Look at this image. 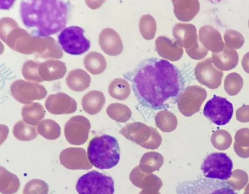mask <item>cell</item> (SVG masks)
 Returning <instances> with one entry per match:
<instances>
[{
  "mask_svg": "<svg viewBox=\"0 0 249 194\" xmlns=\"http://www.w3.org/2000/svg\"><path fill=\"white\" fill-rule=\"evenodd\" d=\"M70 3L67 0H21L20 14L22 21L31 35L49 37L61 31L67 25Z\"/></svg>",
  "mask_w": 249,
  "mask_h": 194,
  "instance_id": "7a4b0ae2",
  "label": "cell"
},
{
  "mask_svg": "<svg viewBox=\"0 0 249 194\" xmlns=\"http://www.w3.org/2000/svg\"><path fill=\"white\" fill-rule=\"evenodd\" d=\"M172 2L176 17L183 22L192 20L200 9L199 2L197 0H177Z\"/></svg>",
  "mask_w": 249,
  "mask_h": 194,
  "instance_id": "ffe728a7",
  "label": "cell"
},
{
  "mask_svg": "<svg viewBox=\"0 0 249 194\" xmlns=\"http://www.w3.org/2000/svg\"><path fill=\"white\" fill-rule=\"evenodd\" d=\"M83 64L85 68L93 75L103 72L107 67V61L104 56L96 51H91L84 57Z\"/></svg>",
  "mask_w": 249,
  "mask_h": 194,
  "instance_id": "cb8c5ba5",
  "label": "cell"
},
{
  "mask_svg": "<svg viewBox=\"0 0 249 194\" xmlns=\"http://www.w3.org/2000/svg\"><path fill=\"white\" fill-rule=\"evenodd\" d=\"M172 34L192 59L200 60L208 54V50L198 40L195 25L189 23H177L173 28Z\"/></svg>",
  "mask_w": 249,
  "mask_h": 194,
  "instance_id": "8992f818",
  "label": "cell"
},
{
  "mask_svg": "<svg viewBox=\"0 0 249 194\" xmlns=\"http://www.w3.org/2000/svg\"><path fill=\"white\" fill-rule=\"evenodd\" d=\"M90 81L89 75L80 68L72 70L66 78V82L68 87L76 92L85 90L89 86Z\"/></svg>",
  "mask_w": 249,
  "mask_h": 194,
  "instance_id": "7402d4cb",
  "label": "cell"
},
{
  "mask_svg": "<svg viewBox=\"0 0 249 194\" xmlns=\"http://www.w3.org/2000/svg\"><path fill=\"white\" fill-rule=\"evenodd\" d=\"M76 190L79 194H114V181L111 177L92 170L78 178Z\"/></svg>",
  "mask_w": 249,
  "mask_h": 194,
  "instance_id": "52a82bcc",
  "label": "cell"
},
{
  "mask_svg": "<svg viewBox=\"0 0 249 194\" xmlns=\"http://www.w3.org/2000/svg\"><path fill=\"white\" fill-rule=\"evenodd\" d=\"M198 40L213 53L222 51L225 46L219 32L210 25H204L199 29Z\"/></svg>",
  "mask_w": 249,
  "mask_h": 194,
  "instance_id": "ac0fdd59",
  "label": "cell"
},
{
  "mask_svg": "<svg viewBox=\"0 0 249 194\" xmlns=\"http://www.w3.org/2000/svg\"><path fill=\"white\" fill-rule=\"evenodd\" d=\"M43 106L38 102H32L23 106L21 114L24 121L30 125L36 126L45 115Z\"/></svg>",
  "mask_w": 249,
  "mask_h": 194,
  "instance_id": "d4e9b609",
  "label": "cell"
},
{
  "mask_svg": "<svg viewBox=\"0 0 249 194\" xmlns=\"http://www.w3.org/2000/svg\"><path fill=\"white\" fill-rule=\"evenodd\" d=\"M155 45L159 56L172 62L180 60L183 54V47L175 39L160 36L156 39Z\"/></svg>",
  "mask_w": 249,
  "mask_h": 194,
  "instance_id": "2e32d148",
  "label": "cell"
},
{
  "mask_svg": "<svg viewBox=\"0 0 249 194\" xmlns=\"http://www.w3.org/2000/svg\"><path fill=\"white\" fill-rule=\"evenodd\" d=\"M176 194H238L228 182L206 178L184 180L176 188Z\"/></svg>",
  "mask_w": 249,
  "mask_h": 194,
  "instance_id": "5b68a950",
  "label": "cell"
},
{
  "mask_svg": "<svg viewBox=\"0 0 249 194\" xmlns=\"http://www.w3.org/2000/svg\"><path fill=\"white\" fill-rule=\"evenodd\" d=\"M40 64L39 62L33 60H28L23 64L21 71L25 80L33 82L43 81L38 72Z\"/></svg>",
  "mask_w": 249,
  "mask_h": 194,
  "instance_id": "f546056e",
  "label": "cell"
},
{
  "mask_svg": "<svg viewBox=\"0 0 249 194\" xmlns=\"http://www.w3.org/2000/svg\"><path fill=\"white\" fill-rule=\"evenodd\" d=\"M39 74L43 81H52L62 79L67 72L65 64L61 61L50 59L40 64Z\"/></svg>",
  "mask_w": 249,
  "mask_h": 194,
  "instance_id": "d6986e66",
  "label": "cell"
},
{
  "mask_svg": "<svg viewBox=\"0 0 249 194\" xmlns=\"http://www.w3.org/2000/svg\"><path fill=\"white\" fill-rule=\"evenodd\" d=\"M225 45L231 49H239L243 45L245 40L239 32L233 30H227L224 34Z\"/></svg>",
  "mask_w": 249,
  "mask_h": 194,
  "instance_id": "1f68e13d",
  "label": "cell"
},
{
  "mask_svg": "<svg viewBox=\"0 0 249 194\" xmlns=\"http://www.w3.org/2000/svg\"><path fill=\"white\" fill-rule=\"evenodd\" d=\"M105 103L103 93L97 90L88 92L82 98V105L85 112L92 115L99 112Z\"/></svg>",
  "mask_w": 249,
  "mask_h": 194,
  "instance_id": "603a6c76",
  "label": "cell"
},
{
  "mask_svg": "<svg viewBox=\"0 0 249 194\" xmlns=\"http://www.w3.org/2000/svg\"><path fill=\"white\" fill-rule=\"evenodd\" d=\"M241 64L244 71L249 74V52L246 53L243 56Z\"/></svg>",
  "mask_w": 249,
  "mask_h": 194,
  "instance_id": "d6a6232c",
  "label": "cell"
},
{
  "mask_svg": "<svg viewBox=\"0 0 249 194\" xmlns=\"http://www.w3.org/2000/svg\"><path fill=\"white\" fill-rule=\"evenodd\" d=\"M248 24H249V22H248Z\"/></svg>",
  "mask_w": 249,
  "mask_h": 194,
  "instance_id": "836d02e7",
  "label": "cell"
},
{
  "mask_svg": "<svg viewBox=\"0 0 249 194\" xmlns=\"http://www.w3.org/2000/svg\"><path fill=\"white\" fill-rule=\"evenodd\" d=\"M13 133L15 137L22 141H29L36 138L37 135L36 127L26 125L22 120L15 125Z\"/></svg>",
  "mask_w": 249,
  "mask_h": 194,
  "instance_id": "f1b7e54d",
  "label": "cell"
},
{
  "mask_svg": "<svg viewBox=\"0 0 249 194\" xmlns=\"http://www.w3.org/2000/svg\"><path fill=\"white\" fill-rule=\"evenodd\" d=\"M87 155L91 165L100 169L115 167L120 159V148L113 136L104 134L92 138L87 148Z\"/></svg>",
  "mask_w": 249,
  "mask_h": 194,
  "instance_id": "3957f363",
  "label": "cell"
},
{
  "mask_svg": "<svg viewBox=\"0 0 249 194\" xmlns=\"http://www.w3.org/2000/svg\"><path fill=\"white\" fill-rule=\"evenodd\" d=\"M128 80L139 102L154 110H165L177 103L185 89L180 71L164 59L143 61L130 74Z\"/></svg>",
  "mask_w": 249,
  "mask_h": 194,
  "instance_id": "6da1fadb",
  "label": "cell"
},
{
  "mask_svg": "<svg viewBox=\"0 0 249 194\" xmlns=\"http://www.w3.org/2000/svg\"><path fill=\"white\" fill-rule=\"evenodd\" d=\"M200 169L205 178L226 180L232 175L233 162L226 153L213 152L205 157Z\"/></svg>",
  "mask_w": 249,
  "mask_h": 194,
  "instance_id": "ba28073f",
  "label": "cell"
},
{
  "mask_svg": "<svg viewBox=\"0 0 249 194\" xmlns=\"http://www.w3.org/2000/svg\"><path fill=\"white\" fill-rule=\"evenodd\" d=\"M203 114L217 126L228 124L233 113L232 104L226 98L214 95L205 104Z\"/></svg>",
  "mask_w": 249,
  "mask_h": 194,
  "instance_id": "30bf717a",
  "label": "cell"
},
{
  "mask_svg": "<svg viewBox=\"0 0 249 194\" xmlns=\"http://www.w3.org/2000/svg\"><path fill=\"white\" fill-rule=\"evenodd\" d=\"M10 90L14 98L23 104H30L34 100L43 99L47 94L42 85L22 79L14 81Z\"/></svg>",
  "mask_w": 249,
  "mask_h": 194,
  "instance_id": "8fae6325",
  "label": "cell"
},
{
  "mask_svg": "<svg viewBox=\"0 0 249 194\" xmlns=\"http://www.w3.org/2000/svg\"><path fill=\"white\" fill-rule=\"evenodd\" d=\"M212 59L218 69L221 71H228L236 66L239 56L235 49L229 48L225 44L222 51L212 53Z\"/></svg>",
  "mask_w": 249,
  "mask_h": 194,
  "instance_id": "44dd1931",
  "label": "cell"
},
{
  "mask_svg": "<svg viewBox=\"0 0 249 194\" xmlns=\"http://www.w3.org/2000/svg\"><path fill=\"white\" fill-rule=\"evenodd\" d=\"M39 133L47 139L54 140L60 135V127L52 119H45L38 125Z\"/></svg>",
  "mask_w": 249,
  "mask_h": 194,
  "instance_id": "4316f807",
  "label": "cell"
},
{
  "mask_svg": "<svg viewBox=\"0 0 249 194\" xmlns=\"http://www.w3.org/2000/svg\"><path fill=\"white\" fill-rule=\"evenodd\" d=\"M84 30L80 27L71 26L64 28L58 35V41L66 53L79 55L90 48V42L84 35Z\"/></svg>",
  "mask_w": 249,
  "mask_h": 194,
  "instance_id": "9c48e42d",
  "label": "cell"
},
{
  "mask_svg": "<svg viewBox=\"0 0 249 194\" xmlns=\"http://www.w3.org/2000/svg\"><path fill=\"white\" fill-rule=\"evenodd\" d=\"M99 44L102 50L109 56L121 53L123 45L119 34L113 29H104L99 35Z\"/></svg>",
  "mask_w": 249,
  "mask_h": 194,
  "instance_id": "e0dca14e",
  "label": "cell"
},
{
  "mask_svg": "<svg viewBox=\"0 0 249 194\" xmlns=\"http://www.w3.org/2000/svg\"><path fill=\"white\" fill-rule=\"evenodd\" d=\"M243 85V80L237 73H231L225 79V90L231 96L236 95L241 90Z\"/></svg>",
  "mask_w": 249,
  "mask_h": 194,
  "instance_id": "4dcf8cb0",
  "label": "cell"
},
{
  "mask_svg": "<svg viewBox=\"0 0 249 194\" xmlns=\"http://www.w3.org/2000/svg\"><path fill=\"white\" fill-rule=\"evenodd\" d=\"M45 106L49 112L55 114L72 113L77 108L75 100L62 92L49 95L46 100Z\"/></svg>",
  "mask_w": 249,
  "mask_h": 194,
  "instance_id": "5bb4252c",
  "label": "cell"
},
{
  "mask_svg": "<svg viewBox=\"0 0 249 194\" xmlns=\"http://www.w3.org/2000/svg\"><path fill=\"white\" fill-rule=\"evenodd\" d=\"M90 128V122L85 117L74 116L65 124L64 134L66 139L72 145L83 144L88 138Z\"/></svg>",
  "mask_w": 249,
  "mask_h": 194,
  "instance_id": "4fadbf2b",
  "label": "cell"
},
{
  "mask_svg": "<svg viewBox=\"0 0 249 194\" xmlns=\"http://www.w3.org/2000/svg\"><path fill=\"white\" fill-rule=\"evenodd\" d=\"M13 50L25 54H35L43 59H59L63 54L61 48L53 37L34 36L28 32L18 39Z\"/></svg>",
  "mask_w": 249,
  "mask_h": 194,
  "instance_id": "277c9868",
  "label": "cell"
},
{
  "mask_svg": "<svg viewBox=\"0 0 249 194\" xmlns=\"http://www.w3.org/2000/svg\"><path fill=\"white\" fill-rule=\"evenodd\" d=\"M59 158L61 164L69 169H89L92 168V165L88 161L86 151L82 148H67L61 152Z\"/></svg>",
  "mask_w": 249,
  "mask_h": 194,
  "instance_id": "9a60e30c",
  "label": "cell"
},
{
  "mask_svg": "<svg viewBox=\"0 0 249 194\" xmlns=\"http://www.w3.org/2000/svg\"><path fill=\"white\" fill-rule=\"evenodd\" d=\"M139 30L144 39L148 40L153 39L157 31L155 18L149 14L142 16L139 21Z\"/></svg>",
  "mask_w": 249,
  "mask_h": 194,
  "instance_id": "83f0119b",
  "label": "cell"
},
{
  "mask_svg": "<svg viewBox=\"0 0 249 194\" xmlns=\"http://www.w3.org/2000/svg\"><path fill=\"white\" fill-rule=\"evenodd\" d=\"M108 93L116 98H125L130 93V84L124 79H115L109 85Z\"/></svg>",
  "mask_w": 249,
  "mask_h": 194,
  "instance_id": "484cf974",
  "label": "cell"
},
{
  "mask_svg": "<svg viewBox=\"0 0 249 194\" xmlns=\"http://www.w3.org/2000/svg\"><path fill=\"white\" fill-rule=\"evenodd\" d=\"M195 75L200 84L214 89L221 85L223 72L214 65L211 58H208L197 63Z\"/></svg>",
  "mask_w": 249,
  "mask_h": 194,
  "instance_id": "7c38bea8",
  "label": "cell"
}]
</instances>
